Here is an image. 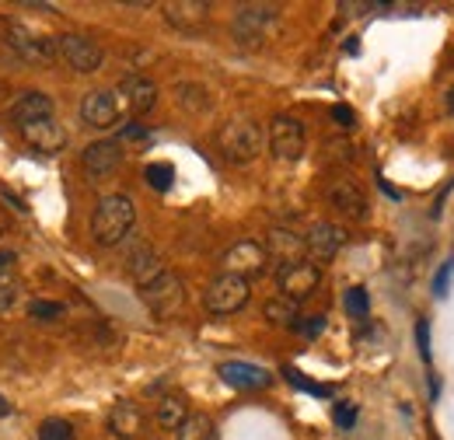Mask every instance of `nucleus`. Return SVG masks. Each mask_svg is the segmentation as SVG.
<instances>
[{
  "label": "nucleus",
  "instance_id": "nucleus-1",
  "mask_svg": "<svg viewBox=\"0 0 454 440\" xmlns=\"http://www.w3.org/2000/svg\"><path fill=\"white\" fill-rule=\"evenodd\" d=\"M133 224H137V207H133V200L122 196V192H113V196H106V200L95 207L91 238H95V245H102V248H115V245L133 231Z\"/></svg>",
  "mask_w": 454,
  "mask_h": 440
},
{
  "label": "nucleus",
  "instance_id": "nucleus-2",
  "mask_svg": "<svg viewBox=\"0 0 454 440\" xmlns=\"http://www.w3.org/2000/svg\"><path fill=\"white\" fill-rule=\"evenodd\" d=\"M277 25H280V7H270V4H248V7H238V11H234L231 35H234L238 46H245V50H259V46H266V39L273 35Z\"/></svg>",
  "mask_w": 454,
  "mask_h": 440
},
{
  "label": "nucleus",
  "instance_id": "nucleus-3",
  "mask_svg": "<svg viewBox=\"0 0 454 440\" xmlns=\"http://www.w3.org/2000/svg\"><path fill=\"white\" fill-rule=\"evenodd\" d=\"M217 151L231 165H248L262 154V130L252 119H231L217 133Z\"/></svg>",
  "mask_w": 454,
  "mask_h": 440
},
{
  "label": "nucleus",
  "instance_id": "nucleus-4",
  "mask_svg": "<svg viewBox=\"0 0 454 440\" xmlns=\"http://www.w3.org/2000/svg\"><path fill=\"white\" fill-rule=\"evenodd\" d=\"M248 297H252V283H248V279L221 273L217 279L207 283V290H203V308H207L210 315H217V318H227V315L241 311V308L248 304Z\"/></svg>",
  "mask_w": 454,
  "mask_h": 440
},
{
  "label": "nucleus",
  "instance_id": "nucleus-5",
  "mask_svg": "<svg viewBox=\"0 0 454 440\" xmlns=\"http://www.w3.org/2000/svg\"><path fill=\"white\" fill-rule=\"evenodd\" d=\"M140 297H144V304L151 308L154 318L168 322V318H175V315L182 311V304H185V283L175 273H165V276H158L151 287H144Z\"/></svg>",
  "mask_w": 454,
  "mask_h": 440
},
{
  "label": "nucleus",
  "instance_id": "nucleus-6",
  "mask_svg": "<svg viewBox=\"0 0 454 440\" xmlns=\"http://www.w3.org/2000/svg\"><path fill=\"white\" fill-rule=\"evenodd\" d=\"M4 43L21 56L25 63H43V67H46V63L57 59V43H53V39L35 35L32 28H25V25H18V21H7V25H4Z\"/></svg>",
  "mask_w": 454,
  "mask_h": 440
},
{
  "label": "nucleus",
  "instance_id": "nucleus-7",
  "mask_svg": "<svg viewBox=\"0 0 454 440\" xmlns=\"http://www.w3.org/2000/svg\"><path fill=\"white\" fill-rule=\"evenodd\" d=\"M57 43V56L70 67V70H77V74H95L98 67H102V46L95 43V39H88V35H77V32H67V35H57L53 39Z\"/></svg>",
  "mask_w": 454,
  "mask_h": 440
},
{
  "label": "nucleus",
  "instance_id": "nucleus-8",
  "mask_svg": "<svg viewBox=\"0 0 454 440\" xmlns=\"http://www.w3.org/2000/svg\"><path fill=\"white\" fill-rule=\"evenodd\" d=\"M266 140H270L273 158H280V161H301V158H304L308 137H304L301 119H294V115H273Z\"/></svg>",
  "mask_w": 454,
  "mask_h": 440
},
{
  "label": "nucleus",
  "instance_id": "nucleus-9",
  "mask_svg": "<svg viewBox=\"0 0 454 440\" xmlns=\"http://www.w3.org/2000/svg\"><path fill=\"white\" fill-rule=\"evenodd\" d=\"M277 283H280V294H284L286 301L301 304V301H308V297L318 290V283H322V266H315L311 259H301V263L280 266Z\"/></svg>",
  "mask_w": 454,
  "mask_h": 440
},
{
  "label": "nucleus",
  "instance_id": "nucleus-10",
  "mask_svg": "<svg viewBox=\"0 0 454 440\" xmlns=\"http://www.w3.org/2000/svg\"><path fill=\"white\" fill-rule=\"evenodd\" d=\"M221 266H224V273L231 276H241V279H252V276H262L266 273V266H270V255H266V245H259V241H234L231 248H227L224 255H221Z\"/></svg>",
  "mask_w": 454,
  "mask_h": 440
},
{
  "label": "nucleus",
  "instance_id": "nucleus-11",
  "mask_svg": "<svg viewBox=\"0 0 454 440\" xmlns=\"http://www.w3.org/2000/svg\"><path fill=\"white\" fill-rule=\"evenodd\" d=\"M161 11H165V21L171 28H178L185 35L203 32L207 21H210V4H203V0H171Z\"/></svg>",
  "mask_w": 454,
  "mask_h": 440
},
{
  "label": "nucleus",
  "instance_id": "nucleus-12",
  "mask_svg": "<svg viewBox=\"0 0 454 440\" xmlns=\"http://www.w3.org/2000/svg\"><path fill=\"white\" fill-rule=\"evenodd\" d=\"M304 245H308V255H311L315 263H329V259H336V255H340V248L346 245V231H342L340 224L318 220V224L308 231Z\"/></svg>",
  "mask_w": 454,
  "mask_h": 440
},
{
  "label": "nucleus",
  "instance_id": "nucleus-13",
  "mask_svg": "<svg viewBox=\"0 0 454 440\" xmlns=\"http://www.w3.org/2000/svg\"><path fill=\"white\" fill-rule=\"evenodd\" d=\"M133 115H144V112H151L158 106V84L151 81V77H144V74H126L122 81H119V91H115Z\"/></svg>",
  "mask_w": 454,
  "mask_h": 440
},
{
  "label": "nucleus",
  "instance_id": "nucleus-14",
  "mask_svg": "<svg viewBox=\"0 0 454 440\" xmlns=\"http://www.w3.org/2000/svg\"><path fill=\"white\" fill-rule=\"evenodd\" d=\"M81 119L91 130H109L119 119V95L115 91H88L81 98Z\"/></svg>",
  "mask_w": 454,
  "mask_h": 440
},
{
  "label": "nucleus",
  "instance_id": "nucleus-15",
  "mask_svg": "<svg viewBox=\"0 0 454 440\" xmlns=\"http://www.w3.org/2000/svg\"><path fill=\"white\" fill-rule=\"evenodd\" d=\"M221 381L238 391H259V388H270L273 385V374L266 367H255V364H245V360H227L217 367Z\"/></svg>",
  "mask_w": 454,
  "mask_h": 440
},
{
  "label": "nucleus",
  "instance_id": "nucleus-16",
  "mask_svg": "<svg viewBox=\"0 0 454 440\" xmlns=\"http://www.w3.org/2000/svg\"><path fill=\"white\" fill-rule=\"evenodd\" d=\"M325 196H329V203H333L340 214H346V217H353V220L367 217V196H364V189H360L353 178H333L329 189H325Z\"/></svg>",
  "mask_w": 454,
  "mask_h": 440
},
{
  "label": "nucleus",
  "instance_id": "nucleus-17",
  "mask_svg": "<svg viewBox=\"0 0 454 440\" xmlns=\"http://www.w3.org/2000/svg\"><path fill=\"white\" fill-rule=\"evenodd\" d=\"M21 140L39 154H59L67 147V130L59 126L57 119H43V122L21 126Z\"/></svg>",
  "mask_w": 454,
  "mask_h": 440
},
{
  "label": "nucleus",
  "instance_id": "nucleus-18",
  "mask_svg": "<svg viewBox=\"0 0 454 440\" xmlns=\"http://www.w3.org/2000/svg\"><path fill=\"white\" fill-rule=\"evenodd\" d=\"M81 165H84V171H88L91 178H106V175H113L115 168L122 165V144H119V140H98V144L84 147Z\"/></svg>",
  "mask_w": 454,
  "mask_h": 440
},
{
  "label": "nucleus",
  "instance_id": "nucleus-19",
  "mask_svg": "<svg viewBox=\"0 0 454 440\" xmlns=\"http://www.w3.org/2000/svg\"><path fill=\"white\" fill-rule=\"evenodd\" d=\"M304 252H308L304 238H301V234H294V231H286V227H273V231H270V238H266V255H270L273 263H280V266L301 263V259H304Z\"/></svg>",
  "mask_w": 454,
  "mask_h": 440
},
{
  "label": "nucleus",
  "instance_id": "nucleus-20",
  "mask_svg": "<svg viewBox=\"0 0 454 440\" xmlns=\"http://www.w3.org/2000/svg\"><path fill=\"white\" fill-rule=\"evenodd\" d=\"M11 119H14L18 126H32V122L53 119V98H50L46 91H25V95L14 98Z\"/></svg>",
  "mask_w": 454,
  "mask_h": 440
},
{
  "label": "nucleus",
  "instance_id": "nucleus-21",
  "mask_svg": "<svg viewBox=\"0 0 454 440\" xmlns=\"http://www.w3.org/2000/svg\"><path fill=\"white\" fill-rule=\"evenodd\" d=\"M126 273H129V279L144 290V287H151L158 276H165L168 270H165V263H161V255L151 248V245H140L133 255H129V263H126Z\"/></svg>",
  "mask_w": 454,
  "mask_h": 440
},
{
  "label": "nucleus",
  "instance_id": "nucleus-22",
  "mask_svg": "<svg viewBox=\"0 0 454 440\" xmlns=\"http://www.w3.org/2000/svg\"><path fill=\"white\" fill-rule=\"evenodd\" d=\"M109 434L119 440H137L144 434V412L133 402H115L109 412Z\"/></svg>",
  "mask_w": 454,
  "mask_h": 440
},
{
  "label": "nucleus",
  "instance_id": "nucleus-23",
  "mask_svg": "<svg viewBox=\"0 0 454 440\" xmlns=\"http://www.w3.org/2000/svg\"><path fill=\"white\" fill-rule=\"evenodd\" d=\"M189 416H192V412H189V405H185L178 395H165V398L158 402V409H154V420H158L165 430H178Z\"/></svg>",
  "mask_w": 454,
  "mask_h": 440
},
{
  "label": "nucleus",
  "instance_id": "nucleus-24",
  "mask_svg": "<svg viewBox=\"0 0 454 440\" xmlns=\"http://www.w3.org/2000/svg\"><path fill=\"white\" fill-rule=\"evenodd\" d=\"M178 440H217V427H214L210 416L192 412V416L178 427Z\"/></svg>",
  "mask_w": 454,
  "mask_h": 440
},
{
  "label": "nucleus",
  "instance_id": "nucleus-25",
  "mask_svg": "<svg viewBox=\"0 0 454 440\" xmlns=\"http://www.w3.org/2000/svg\"><path fill=\"white\" fill-rule=\"evenodd\" d=\"M262 315H266V322H273V326H297V304L294 301H286V297H270L266 301V308H262Z\"/></svg>",
  "mask_w": 454,
  "mask_h": 440
},
{
  "label": "nucleus",
  "instance_id": "nucleus-26",
  "mask_svg": "<svg viewBox=\"0 0 454 440\" xmlns=\"http://www.w3.org/2000/svg\"><path fill=\"white\" fill-rule=\"evenodd\" d=\"M175 95H178V106H182V109H189V112L210 109V95H207L200 84H178Z\"/></svg>",
  "mask_w": 454,
  "mask_h": 440
},
{
  "label": "nucleus",
  "instance_id": "nucleus-27",
  "mask_svg": "<svg viewBox=\"0 0 454 440\" xmlns=\"http://www.w3.org/2000/svg\"><path fill=\"white\" fill-rule=\"evenodd\" d=\"M21 279L18 276H11V273H0V315H7L18 301H21Z\"/></svg>",
  "mask_w": 454,
  "mask_h": 440
},
{
  "label": "nucleus",
  "instance_id": "nucleus-28",
  "mask_svg": "<svg viewBox=\"0 0 454 440\" xmlns=\"http://www.w3.org/2000/svg\"><path fill=\"white\" fill-rule=\"evenodd\" d=\"M67 315V308L57 304V301H32L28 304V318L32 322H59Z\"/></svg>",
  "mask_w": 454,
  "mask_h": 440
},
{
  "label": "nucleus",
  "instance_id": "nucleus-29",
  "mask_svg": "<svg viewBox=\"0 0 454 440\" xmlns=\"http://www.w3.org/2000/svg\"><path fill=\"white\" fill-rule=\"evenodd\" d=\"M39 440H77V434H74V427L67 423V420H43L39 423Z\"/></svg>",
  "mask_w": 454,
  "mask_h": 440
},
{
  "label": "nucleus",
  "instance_id": "nucleus-30",
  "mask_svg": "<svg viewBox=\"0 0 454 440\" xmlns=\"http://www.w3.org/2000/svg\"><path fill=\"white\" fill-rule=\"evenodd\" d=\"M144 178H147V185H151V189H158V192H168L171 182H175V168H171V165H147Z\"/></svg>",
  "mask_w": 454,
  "mask_h": 440
},
{
  "label": "nucleus",
  "instance_id": "nucleus-31",
  "mask_svg": "<svg viewBox=\"0 0 454 440\" xmlns=\"http://www.w3.org/2000/svg\"><path fill=\"white\" fill-rule=\"evenodd\" d=\"M367 308H371V301H367V290H364V287L346 290V311H349V315L364 318V315H367Z\"/></svg>",
  "mask_w": 454,
  "mask_h": 440
},
{
  "label": "nucleus",
  "instance_id": "nucleus-32",
  "mask_svg": "<svg viewBox=\"0 0 454 440\" xmlns=\"http://www.w3.org/2000/svg\"><path fill=\"white\" fill-rule=\"evenodd\" d=\"M284 374H286V378H290V381H294V385H297V388H304V391H311V395H329V388L311 385V381H308L304 374H297V371H290V367H286Z\"/></svg>",
  "mask_w": 454,
  "mask_h": 440
},
{
  "label": "nucleus",
  "instance_id": "nucleus-33",
  "mask_svg": "<svg viewBox=\"0 0 454 440\" xmlns=\"http://www.w3.org/2000/svg\"><path fill=\"white\" fill-rule=\"evenodd\" d=\"M294 329H297V332H304V335H308V339H315V335H318V332L325 329V318H322V315H315V318H304V326H301V322H297V326H294Z\"/></svg>",
  "mask_w": 454,
  "mask_h": 440
},
{
  "label": "nucleus",
  "instance_id": "nucleus-34",
  "mask_svg": "<svg viewBox=\"0 0 454 440\" xmlns=\"http://www.w3.org/2000/svg\"><path fill=\"white\" fill-rule=\"evenodd\" d=\"M144 137H147V130H144L140 122H126V126L119 130V144H122V140H144Z\"/></svg>",
  "mask_w": 454,
  "mask_h": 440
},
{
  "label": "nucleus",
  "instance_id": "nucleus-35",
  "mask_svg": "<svg viewBox=\"0 0 454 440\" xmlns=\"http://www.w3.org/2000/svg\"><path fill=\"white\" fill-rule=\"evenodd\" d=\"M416 339H419V357L430 360V326H427V322L416 326Z\"/></svg>",
  "mask_w": 454,
  "mask_h": 440
},
{
  "label": "nucleus",
  "instance_id": "nucleus-36",
  "mask_svg": "<svg viewBox=\"0 0 454 440\" xmlns=\"http://www.w3.org/2000/svg\"><path fill=\"white\" fill-rule=\"evenodd\" d=\"M353 420H356V405H349V402L336 405V423L340 427H353Z\"/></svg>",
  "mask_w": 454,
  "mask_h": 440
},
{
  "label": "nucleus",
  "instance_id": "nucleus-37",
  "mask_svg": "<svg viewBox=\"0 0 454 440\" xmlns=\"http://www.w3.org/2000/svg\"><path fill=\"white\" fill-rule=\"evenodd\" d=\"M333 119L340 122L342 130H353V126H356V115L346 109V106H333Z\"/></svg>",
  "mask_w": 454,
  "mask_h": 440
},
{
  "label": "nucleus",
  "instance_id": "nucleus-38",
  "mask_svg": "<svg viewBox=\"0 0 454 440\" xmlns=\"http://www.w3.org/2000/svg\"><path fill=\"white\" fill-rule=\"evenodd\" d=\"M451 273H454V263H448L441 273H437V279H434V290H437V297L441 294H448V283H451Z\"/></svg>",
  "mask_w": 454,
  "mask_h": 440
},
{
  "label": "nucleus",
  "instance_id": "nucleus-39",
  "mask_svg": "<svg viewBox=\"0 0 454 440\" xmlns=\"http://www.w3.org/2000/svg\"><path fill=\"white\" fill-rule=\"evenodd\" d=\"M14 263V252H7V248H0V273H7V266Z\"/></svg>",
  "mask_w": 454,
  "mask_h": 440
},
{
  "label": "nucleus",
  "instance_id": "nucleus-40",
  "mask_svg": "<svg viewBox=\"0 0 454 440\" xmlns=\"http://www.w3.org/2000/svg\"><path fill=\"white\" fill-rule=\"evenodd\" d=\"M0 416H11V402L0 395Z\"/></svg>",
  "mask_w": 454,
  "mask_h": 440
},
{
  "label": "nucleus",
  "instance_id": "nucleus-41",
  "mask_svg": "<svg viewBox=\"0 0 454 440\" xmlns=\"http://www.w3.org/2000/svg\"><path fill=\"white\" fill-rule=\"evenodd\" d=\"M448 112H451V115H454V88H451V91H448Z\"/></svg>",
  "mask_w": 454,
  "mask_h": 440
},
{
  "label": "nucleus",
  "instance_id": "nucleus-42",
  "mask_svg": "<svg viewBox=\"0 0 454 440\" xmlns=\"http://www.w3.org/2000/svg\"><path fill=\"white\" fill-rule=\"evenodd\" d=\"M0 234H4V224H0Z\"/></svg>",
  "mask_w": 454,
  "mask_h": 440
}]
</instances>
